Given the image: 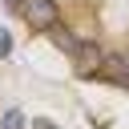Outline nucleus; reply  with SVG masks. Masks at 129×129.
Here are the masks:
<instances>
[{"label":"nucleus","mask_w":129,"mask_h":129,"mask_svg":"<svg viewBox=\"0 0 129 129\" xmlns=\"http://www.w3.org/2000/svg\"><path fill=\"white\" fill-rule=\"evenodd\" d=\"M8 52H12V32L0 28V56H8Z\"/></svg>","instance_id":"obj_3"},{"label":"nucleus","mask_w":129,"mask_h":129,"mask_svg":"<svg viewBox=\"0 0 129 129\" xmlns=\"http://www.w3.org/2000/svg\"><path fill=\"white\" fill-rule=\"evenodd\" d=\"M121 81L129 85V60H121Z\"/></svg>","instance_id":"obj_5"},{"label":"nucleus","mask_w":129,"mask_h":129,"mask_svg":"<svg viewBox=\"0 0 129 129\" xmlns=\"http://www.w3.org/2000/svg\"><path fill=\"white\" fill-rule=\"evenodd\" d=\"M32 129H56L52 121H32Z\"/></svg>","instance_id":"obj_4"},{"label":"nucleus","mask_w":129,"mask_h":129,"mask_svg":"<svg viewBox=\"0 0 129 129\" xmlns=\"http://www.w3.org/2000/svg\"><path fill=\"white\" fill-rule=\"evenodd\" d=\"M0 129H24V113H20V109H8L4 121H0Z\"/></svg>","instance_id":"obj_2"},{"label":"nucleus","mask_w":129,"mask_h":129,"mask_svg":"<svg viewBox=\"0 0 129 129\" xmlns=\"http://www.w3.org/2000/svg\"><path fill=\"white\" fill-rule=\"evenodd\" d=\"M20 16L36 28V32H52L60 24V8L56 0H20Z\"/></svg>","instance_id":"obj_1"}]
</instances>
